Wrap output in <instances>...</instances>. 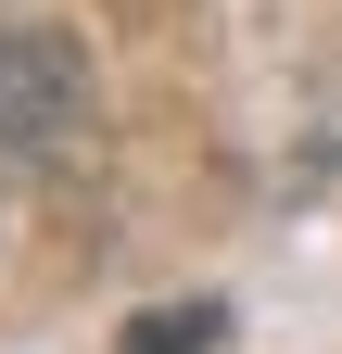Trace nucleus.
<instances>
[{
  "instance_id": "1",
  "label": "nucleus",
  "mask_w": 342,
  "mask_h": 354,
  "mask_svg": "<svg viewBox=\"0 0 342 354\" xmlns=\"http://www.w3.org/2000/svg\"><path fill=\"white\" fill-rule=\"evenodd\" d=\"M89 127V64L76 38H38V26H0V152L38 165Z\"/></svg>"
},
{
  "instance_id": "2",
  "label": "nucleus",
  "mask_w": 342,
  "mask_h": 354,
  "mask_svg": "<svg viewBox=\"0 0 342 354\" xmlns=\"http://www.w3.org/2000/svg\"><path fill=\"white\" fill-rule=\"evenodd\" d=\"M203 342H228V304H165L127 329V354H203Z\"/></svg>"
}]
</instances>
